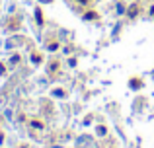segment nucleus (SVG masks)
<instances>
[{"instance_id":"obj_3","label":"nucleus","mask_w":154,"mask_h":148,"mask_svg":"<svg viewBox=\"0 0 154 148\" xmlns=\"http://www.w3.org/2000/svg\"><path fill=\"white\" fill-rule=\"evenodd\" d=\"M92 18H96V14H94V12H90V14L84 16V20H92Z\"/></svg>"},{"instance_id":"obj_6","label":"nucleus","mask_w":154,"mask_h":148,"mask_svg":"<svg viewBox=\"0 0 154 148\" xmlns=\"http://www.w3.org/2000/svg\"><path fill=\"white\" fill-rule=\"evenodd\" d=\"M47 2H49V0H47Z\"/></svg>"},{"instance_id":"obj_4","label":"nucleus","mask_w":154,"mask_h":148,"mask_svg":"<svg viewBox=\"0 0 154 148\" xmlns=\"http://www.w3.org/2000/svg\"><path fill=\"white\" fill-rule=\"evenodd\" d=\"M80 2H86V0H80Z\"/></svg>"},{"instance_id":"obj_5","label":"nucleus","mask_w":154,"mask_h":148,"mask_svg":"<svg viewBox=\"0 0 154 148\" xmlns=\"http://www.w3.org/2000/svg\"><path fill=\"white\" fill-rule=\"evenodd\" d=\"M152 14H154V10H152Z\"/></svg>"},{"instance_id":"obj_2","label":"nucleus","mask_w":154,"mask_h":148,"mask_svg":"<svg viewBox=\"0 0 154 148\" xmlns=\"http://www.w3.org/2000/svg\"><path fill=\"white\" fill-rule=\"evenodd\" d=\"M35 16H37V22H39V23H43V18H41V12H39V10L35 12Z\"/></svg>"},{"instance_id":"obj_1","label":"nucleus","mask_w":154,"mask_h":148,"mask_svg":"<svg viewBox=\"0 0 154 148\" xmlns=\"http://www.w3.org/2000/svg\"><path fill=\"white\" fill-rule=\"evenodd\" d=\"M137 12H139V8H137V4H133L131 8H129V16H131V18H135Z\"/></svg>"}]
</instances>
